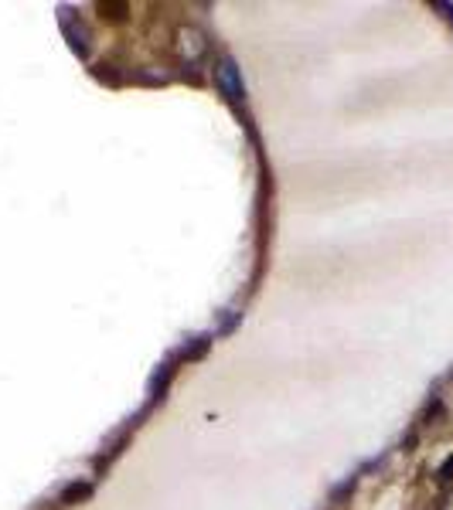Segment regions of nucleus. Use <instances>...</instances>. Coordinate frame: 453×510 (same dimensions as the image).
Wrapping results in <instances>:
<instances>
[{
	"label": "nucleus",
	"mask_w": 453,
	"mask_h": 510,
	"mask_svg": "<svg viewBox=\"0 0 453 510\" xmlns=\"http://www.w3.org/2000/svg\"><path fill=\"white\" fill-rule=\"evenodd\" d=\"M215 85H218V92H222L229 102H242V99H246L242 69L236 65V58H232V55L218 58V65H215Z\"/></svg>",
	"instance_id": "f257e3e1"
},
{
	"label": "nucleus",
	"mask_w": 453,
	"mask_h": 510,
	"mask_svg": "<svg viewBox=\"0 0 453 510\" xmlns=\"http://www.w3.org/2000/svg\"><path fill=\"white\" fill-rule=\"evenodd\" d=\"M92 497V483L89 480H72L62 493H58V507H76V504H82Z\"/></svg>",
	"instance_id": "f03ea898"
},
{
	"label": "nucleus",
	"mask_w": 453,
	"mask_h": 510,
	"mask_svg": "<svg viewBox=\"0 0 453 510\" xmlns=\"http://www.w3.org/2000/svg\"><path fill=\"white\" fill-rule=\"evenodd\" d=\"M170 378H174V361H164V364L154 371V378H150V405H154L157 398H164V394H167Z\"/></svg>",
	"instance_id": "7ed1b4c3"
},
{
	"label": "nucleus",
	"mask_w": 453,
	"mask_h": 510,
	"mask_svg": "<svg viewBox=\"0 0 453 510\" xmlns=\"http://www.w3.org/2000/svg\"><path fill=\"white\" fill-rule=\"evenodd\" d=\"M181 48H184V55H188V58H202V55L208 51V41H205L202 31L184 28V31H181Z\"/></svg>",
	"instance_id": "20e7f679"
},
{
	"label": "nucleus",
	"mask_w": 453,
	"mask_h": 510,
	"mask_svg": "<svg viewBox=\"0 0 453 510\" xmlns=\"http://www.w3.org/2000/svg\"><path fill=\"white\" fill-rule=\"evenodd\" d=\"M62 31H65V35H69V44H72V48H76V51H79V55H85V51H89V31H85L82 24H79V28H76V24H72V17H69V14H62Z\"/></svg>",
	"instance_id": "39448f33"
},
{
	"label": "nucleus",
	"mask_w": 453,
	"mask_h": 510,
	"mask_svg": "<svg viewBox=\"0 0 453 510\" xmlns=\"http://www.w3.org/2000/svg\"><path fill=\"white\" fill-rule=\"evenodd\" d=\"M208 347H211V334H202V337H191L184 347H181V357L184 361H202L208 354Z\"/></svg>",
	"instance_id": "423d86ee"
},
{
	"label": "nucleus",
	"mask_w": 453,
	"mask_h": 510,
	"mask_svg": "<svg viewBox=\"0 0 453 510\" xmlns=\"http://www.w3.org/2000/svg\"><path fill=\"white\" fill-rule=\"evenodd\" d=\"M239 320H242L239 310H225V313H222V323L215 327V337H229V334L239 327Z\"/></svg>",
	"instance_id": "0eeeda50"
},
{
	"label": "nucleus",
	"mask_w": 453,
	"mask_h": 510,
	"mask_svg": "<svg viewBox=\"0 0 453 510\" xmlns=\"http://www.w3.org/2000/svg\"><path fill=\"white\" fill-rule=\"evenodd\" d=\"M450 476H453V456L443 463V466H440V470H436V480H440V483H447Z\"/></svg>",
	"instance_id": "6e6552de"
}]
</instances>
